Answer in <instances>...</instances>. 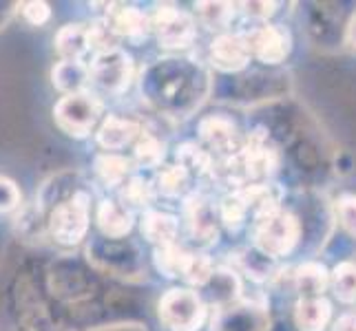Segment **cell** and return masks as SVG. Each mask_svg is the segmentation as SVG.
<instances>
[{
    "mask_svg": "<svg viewBox=\"0 0 356 331\" xmlns=\"http://www.w3.org/2000/svg\"><path fill=\"white\" fill-rule=\"evenodd\" d=\"M89 228V197L76 192L69 201H63L49 219V232L63 245H76L84 239Z\"/></svg>",
    "mask_w": 356,
    "mask_h": 331,
    "instance_id": "obj_1",
    "label": "cell"
},
{
    "mask_svg": "<svg viewBox=\"0 0 356 331\" xmlns=\"http://www.w3.org/2000/svg\"><path fill=\"white\" fill-rule=\"evenodd\" d=\"M206 307L202 298L188 289H170L159 300V318L173 331H195L204 323Z\"/></svg>",
    "mask_w": 356,
    "mask_h": 331,
    "instance_id": "obj_2",
    "label": "cell"
},
{
    "mask_svg": "<svg viewBox=\"0 0 356 331\" xmlns=\"http://www.w3.org/2000/svg\"><path fill=\"white\" fill-rule=\"evenodd\" d=\"M56 124L71 137H84L95 126L100 117V104L89 93H73L65 95L54 108Z\"/></svg>",
    "mask_w": 356,
    "mask_h": 331,
    "instance_id": "obj_3",
    "label": "cell"
},
{
    "mask_svg": "<svg viewBox=\"0 0 356 331\" xmlns=\"http://www.w3.org/2000/svg\"><path fill=\"white\" fill-rule=\"evenodd\" d=\"M299 241V221L294 214L275 210L259 221L257 248L268 256H286Z\"/></svg>",
    "mask_w": 356,
    "mask_h": 331,
    "instance_id": "obj_4",
    "label": "cell"
},
{
    "mask_svg": "<svg viewBox=\"0 0 356 331\" xmlns=\"http://www.w3.org/2000/svg\"><path fill=\"white\" fill-rule=\"evenodd\" d=\"M131 73H133L131 58L124 51H120V49H113V51H106V53H97L93 65L89 67L91 80L108 93L124 91L131 82Z\"/></svg>",
    "mask_w": 356,
    "mask_h": 331,
    "instance_id": "obj_5",
    "label": "cell"
},
{
    "mask_svg": "<svg viewBox=\"0 0 356 331\" xmlns=\"http://www.w3.org/2000/svg\"><path fill=\"white\" fill-rule=\"evenodd\" d=\"M153 31L157 33V40L170 49L186 46L195 38V24L191 16L170 5L157 7L153 16Z\"/></svg>",
    "mask_w": 356,
    "mask_h": 331,
    "instance_id": "obj_6",
    "label": "cell"
},
{
    "mask_svg": "<svg viewBox=\"0 0 356 331\" xmlns=\"http://www.w3.org/2000/svg\"><path fill=\"white\" fill-rule=\"evenodd\" d=\"M290 33L279 24H266V27L252 31L248 38L250 51L268 65L284 62L290 53Z\"/></svg>",
    "mask_w": 356,
    "mask_h": 331,
    "instance_id": "obj_7",
    "label": "cell"
},
{
    "mask_svg": "<svg viewBox=\"0 0 356 331\" xmlns=\"http://www.w3.org/2000/svg\"><path fill=\"white\" fill-rule=\"evenodd\" d=\"M250 44L241 35L235 33H224L215 38L211 44V60L217 69L222 71H239L248 65L250 60Z\"/></svg>",
    "mask_w": 356,
    "mask_h": 331,
    "instance_id": "obj_8",
    "label": "cell"
},
{
    "mask_svg": "<svg viewBox=\"0 0 356 331\" xmlns=\"http://www.w3.org/2000/svg\"><path fill=\"white\" fill-rule=\"evenodd\" d=\"M106 22L118 35H127V38H144L153 29V20L144 11L127 5H111Z\"/></svg>",
    "mask_w": 356,
    "mask_h": 331,
    "instance_id": "obj_9",
    "label": "cell"
},
{
    "mask_svg": "<svg viewBox=\"0 0 356 331\" xmlns=\"http://www.w3.org/2000/svg\"><path fill=\"white\" fill-rule=\"evenodd\" d=\"M239 162L243 166V175L250 179L266 177L275 166V153L268 148L261 135H252L248 139V146L241 151Z\"/></svg>",
    "mask_w": 356,
    "mask_h": 331,
    "instance_id": "obj_10",
    "label": "cell"
},
{
    "mask_svg": "<svg viewBox=\"0 0 356 331\" xmlns=\"http://www.w3.org/2000/svg\"><path fill=\"white\" fill-rule=\"evenodd\" d=\"M56 49L65 62H82V58L87 56V51L91 49L89 27L67 24V27H63L56 35Z\"/></svg>",
    "mask_w": 356,
    "mask_h": 331,
    "instance_id": "obj_11",
    "label": "cell"
},
{
    "mask_svg": "<svg viewBox=\"0 0 356 331\" xmlns=\"http://www.w3.org/2000/svg\"><path fill=\"white\" fill-rule=\"evenodd\" d=\"M97 226L106 237L122 239L133 228V214L127 210V205H120L115 201H102L100 207H97Z\"/></svg>",
    "mask_w": 356,
    "mask_h": 331,
    "instance_id": "obj_12",
    "label": "cell"
},
{
    "mask_svg": "<svg viewBox=\"0 0 356 331\" xmlns=\"http://www.w3.org/2000/svg\"><path fill=\"white\" fill-rule=\"evenodd\" d=\"M135 137H140V126L135 124V121L122 119V117L104 119V124L100 126V130H97V142L108 151L124 148V146L131 144Z\"/></svg>",
    "mask_w": 356,
    "mask_h": 331,
    "instance_id": "obj_13",
    "label": "cell"
},
{
    "mask_svg": "<svg viewBox=\"0 0 356 331\" xmlns=\"http://www.w3.org/2000/svg\"><path fill=\"white\" fill-rule=\"evenodd\" d=\"M332 307L325 298H303L294 312V323L301 331H323L330 323Z\"/></svg>",
    "mask_w": 356,
    "mask_h": 331,
    "instance_id": "obj_14",
    "label": "cell"
},
{
    "mask_svg": "<svg viewBox=\"0 0 356 331\" xmlns=\"http://www.w3.org/2000/svg\"><path fill=\"white\" fill-rule=\"evenodd\" d=\"M142 232L146 239L157 245V248L173 245L177 237V219L166 212H149L142 219Z\"/></svg>",
    "mask_w": 356,
    "mask_h": 331,
    "instance_id": "obj_15",
    "label": "cell"
},
{
    "mask_svg": "<svg viewBox=\"0 0 356 331\" xmlns=\"http://www.w3.org/2000/svg\"><path fill=\"white\" fill-rule=\"evenodd\" d=\"M51 78H54V87L60 89L63 93H67V95L82 93L87 80H91L87 65L84 62H65V60L56 65Z\"/></svg>",
    "mask_w": 356,
    "mask_h": 331,
    "instance_id": "obj_16",
    "label": "cell"
},
{
    "mask_svg": "<svg viewBox=\"0 0 356 331\" xmlns=\"http://www.w3.org/2000/svg\"><path fill=\"white\" fill-rule=\"evenodd\" d=\"M200 133H202V137L217 151L230 153L232 148H235V126H232L228 119L208 117L202 121Z\"/></svg>",
    "mask_w": 356,
    "mask_h": 331,
    "instance_id": "obj_17",
    "label": "cell"
},
{
    "mask_svg": "<svg viewBox=\"0 0 356 331\" xmlns=\"http://www.w3.org/2000/svg\"><path fill=\"white\" fill-rule=\"evenodd\" d=\"M327 287V272L318 263H305L297 269V289L303 298H321Z\"/></svg>",
    "mask_w": 356,
    "mask_h": 331,
    "instance_id": "obj_18",
    "label": "cell"
},
{
    "mask_svg": "<svg viewBox=\"0 0 356 331\" xmlns=\"http://www.w3.org/2000/svg\"><path fill=\"white\" fill-rule=\"evenodd\" d=\"M95 173L108 186H120L129 175V162L118 155H102L95 159Z\"/></svg>",
    "mask_w": 356,
    "mask_h": 331,
    "instance_id": "obj_19",
    "label": "cell"
},
{
    "mask_svg": "<svg viewBox=\"0 0 356 331\" xmlns=\"http://www.w3.org/2000/svg\"><path fill=\"white\" fill-rule=\"evenodd\" d=\"M186 259H188V254L181 248H177L175 243L157 248V252H155V263L166 276H179L184 272V263H186Z\"/></svg>",
    "mask_w": 356,
    "mask_h": 331,
    "instance_id": "obj_20",
    "label": "cell"
},
{
    "mask_svg": "<svg viewBox=\"0 0 356 331\" xmlns=\"http://www.w3.org/2000/svg\"><path fill=\"white\" fill-rule=\"evenodd\" d=\"M248 210H250V203H248V197H245V192L230 194V197H226L222 203V219L228 228L237 230L245 221Z\"/></svg>",
    "mask_w": 356,
    "mask_h": 331,
    "instance_id": "obj_21",
    "label": "cell"
},
{
    "mask_svg": "<svg viewBox=\"0 0 356 331\" xmlns=\"http://www.w3.org/2000/svg\"><path fill=\"white\" fill-rule=\"evenodd\" d=\"M181 276L188 280L191 285H206L213 278V263L204 254H188L186 263H184Z\"/></svg>",
    "mask_w": 356,
    "mask_h": 331,
    "instance_id": "obj_22",
    "label": "cell"
},
{
    "mask_svg": "<svg viewBox=\"0 0 356 331\" xmlns=\"http://www.w3.org/2000/svg\"><path fill=\"white\" fill-rule=\"evenodd\" d=\"M334 289L343 303L356 300V263H341L334 269Z\"/></svg>",
    "mask_w": 356,
    "mask_h": 331,
    "instance_id": "obj_23",
    "label": "cell"
},
{
    "mask_svg": "<svg viewBox=\"0 0 356 331\" xmlns=\"http://www.w3.org/2000/svg\"><path fill=\"white\" fill-rule=\"evenodd\" d=\"M197 9H200L202 22L208 24L211 29L228 27V22L235 16V7L228 3H200Z\"/></svg>",
    "mask_w": 356,
    "mask_h": 331,
    "instance_id": "obj_24",
    "label": "cell"
},
{
    "mask_svg": "<svg viewBox=\"0 0 356 331\" xmlns=\"http://www.w3.org/2000/svg\"><path fill=\"white\" fill-rule=\"evenodd\" d=\"M186 183H188V173L184 166H170V168L162 170L157 177L159 190L168 194V197H177V194L184 192V188H186Z\"/></svg>",
    "mask_w": 356,
    "mask_h": 331,
    "instance_id": "obj_25",
    "label": "cell"
},
{
    "mask_svg": "<svg viewBox=\"0 0 356 331\" xmlns=\"http://www.w3.org/2000/svg\"><path fill=\"white\" fill-rule=\"evenodd\" d=\"M135 157L142 166H157L164 157V146L149 133H140V142L135 146Z\"/></svg>",
    "mask_w": 356,
    "mask_h": 331,
    "instance_id": "obj_26",
    "label": "cell"
},
{
    "mask_svg": "<svg viewBox=\"0 0 356 331\" xmlns=\"http://www.w3.org/2000/svg\"><path fill=\"white\" fill-rule=\"evenodd\" d=\"M177 157H179L184 168H191V170H195V173H204V170H208V166H211V157L193 144L181 146V148L177 151Z\"/></svg>",
    "mask_w": 356,
    "mask_h": 331,
    "instance_id": "obj_27",
    "label": "cell"
},
{
    "mask_svg": "<svg viewBox=\"0 0 356 331\" xmlns=\"http://www.w3.org/2000/svg\"><path fill=\"white\" fill-rule=\"evenodd\" d=\"M122 199H124V203H131V205H149L151 203L149 183L140 177H133L124 186V190H122Z\"/></svg>",
    "mask_w": 356,
    "mask_h": 331,
    "instance_id": "obj_28",
    "label": "cell"
},
{
    "mask_svg": "<svg viewBox=\"0 0 356 331\" xmlns=\"http://www.w3.org/2000/svg\"><path fill=\"white\" fill-rule=\"evenodd\" d=\"M195 210H193V232L197 235L200 239H213L217 237V228L213 223V217L206 212V205L204 203H195L193 205Z\"/></svg>",
    "mask_w": 356,
    "mask_h": 331,
    "instance_id": "obj_29",
    "label": "cell"
},
{
    "mask_svg": "<svg viewBox=\"0 0 356 331\" xmlns=\"http://www.w3.org/2000/svg\"><path fill=\"white\" fill-rule=\"evenodd\" d=\"M337 212L341 226L346 228L352 237H356V197L354 194H346L337 201Z\"/></svg>",
    "mask_w": 356,
    "mask_h": 331,
    "instance_id": "obj_30",
    "label": "cell"
},
{
    "mask_svg": "<svg viewBox=\"0 0 356 331\" xmlns=\"http://www.w3.org/2000/svg\"><path fill=\"white\" fill-rule=\"evenodd\" d=\"M20 9H22L24 20H27L29 24H33V27H40V24H44L49 20V16H51V9H49V5L38 3V0H33V3H24Z\"/></svg>",
    "mask_w": 356,
    "mask_h": 331,
    "instance_id": "obj_31",
    "label": "cell"
},
{
    "mask_svg": "<svg viewBox=\"0 0 356 331\" xmlns=\"http://www.w3.org/2000/svg\"><path fill=\"white\" fill-rule=\"evenodd\" d=\"M20 201V192L18 188L11 183L9 179L0 177V212H9L14 210Z\"/></svg>",
    "mask_w": 356,
    "mask_h": 331,
    "instance_id": "obj_32",
    "label": "cell"
},
{
    "mask_svg": "<svg viewBox=\"0 0 356 331\" xmlns=\"http://www.w3.org/2000/svg\"><path fill=\"white\" fill-rule=\"evenodd\" d=\"M245 7H248V9H245V11H248V16H257V18H268L275 11L273 3H250Z\"/></svg>",
    "mask_w": 356,
    "mask_h": 331,
    "instance_id": "obj_33",
    "label": "cell"
},
{
    "mask_svg": "<svg viewBox=\"0 0 356 331\" xmlns=\"http://www.w3.org/2000/svg\"><path fill=\"white\" fill-rule=\"evenodd\" d=\"M332 331H356V314H346V316H341Z\"/></svg>",
    "mask_w": 356,
    "mask_h": 331,
    "instance_id": "obj_34",
    "label": "cell"
},
{
    "mask_svg": "<svg viewBox=\"0 0 356 331\" xmlns=\"http://www.w3.org/2000/svg\"><path fill=\"white\" fill-rule=\"evenodd\" d=\"M348 40L352 42V46H356V16L352 18L350 27H348Z\"/></svg>",
    "mask_w": 356,
    "mask_h": 331,
    "instance_id": "obj_35",
    "label": "cell"
}]
</instances>
